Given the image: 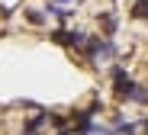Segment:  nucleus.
<instances>
[{"label":"nucleus","instance_id":"7ed1b4c3","mask_svg":"<svg viewBox=\"0 0 148 135\" xmlns=\"http://www.w3.org/2000/svg\"><path fill=\"white\" fill-rule=\"evenodd\" d=\"M132 16H135V19H148V0H135Z\"/></svg>","mask_w":148,"mask_h":135},{"label":"nucleus","instance_id":"f03ea898","mask_svg":"<svg viewBox=\"0 0 148 135\" xmlns=\"http://www.w3.org/2000/svg\"><path fill=\"white\" fill-rule=\"evenodd\" d=\"M113 84H116V93H119V97H129V100H132L135 84H132V77L122 71V68H113Z\"/></svg>","mask_w":148,"mask_h":135},{"label":"nucleus","instance_id":"39448f33","mask_svg":"<svg viewBox=\"0 0 148 135\" xmlns=\"http://www.w3.org/2000/svg\"><path fill=\"white\" fill-rule=\"evenodd\" d=\"M58 135H71V132H64V129H61V132H58Z\"/></svg>","mask_w":148,"mask_h":135},{"label":"nucleus","instance_id":"423d86ee","mask_svg":"<svg viewBox=\"0 0 148 135\" xmlns=\"http://www.w3.org/2000/svg\"><path fill=\"white\" fill-rule=\"evenodd\" d=\"M145 132H148V119H145Z\"/></svg>","mask_w":148,"mask_h":135},{"label":"nucleus","instance_id":"20e7f679","mask_svg":"<svg viewBox=\"0 0 148 135\" xmlns=\"http://www.w3.org/2000/svg\"><path fill=\"white\" fill-rule=\"evenodd\" d=\"M26 19H29L32 26H42V23H45V16H42L39 10H26Z\"/></svg>","mask_w":148,"mask_h":135},{"label":"nucleus","instance_id":"f257e3e1","mask_svg":"<svg viewBox=\"0 0 148 135\" xmlns=\"http://www.w3.org/2000/svg\"><path fill=\"white\" fill-rule=\"evenodd\" d=\"M52 39L61 42V45H71V48H84V45H87V36H84L81 29H74V32H68V29H55Z\"/></svg>","mask_w":148,"mask_h":135}]
</instances>
